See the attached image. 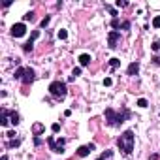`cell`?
<instances>
[{"instance_id": "obj_32", "label": "cell", "mask_w": 160, "mask_h": 160, "mask_svg": "<svg viewBox=\"0 0 160 160\" xmlns=\"http://www.w3.org/2000/svg\"><path fill=\"white\" fill-rule=\"evenodd\" d=\"M51 130H53V132H55V134H57V132H58V130H60V124H58V123H55V124H53V126H51Z\"/></svg>"}, {"instance_id": "obj_2", "label": "cell", "mask_w": 160, "mask_h": 160, "mask_svg": "<svg viewBox=\"0 0 160 160\" xmlns=\"http://www.w3.org/2000/svg\"><path fill=\"white\" fill-rule=\"evenodd\" d=\"M134 145H136V136L134 130H124L119 138H117V147L123 151V154L130 156L134 153Z\"/></svg>"}, {"instance_id": "obj_11", "label": "cell", "mask_w": 160, "mask_h": 160, "mask_svg": "<svg viewBox=\"0 0 160 160\" xmlns=\"http://www.w3.org/2000/svg\"><path fill=\"white\" fill-rule=\"evenodd\" d=\"M126 74H128V76H138V74H140V62H138V60L130 62L128 68H126Z\"/></svg>"}, {"instance_id": "obj_8", "label": "cell", "mask_w": 160, "mask_h": 160, "mask_svg": "<svg viewBox=\"0 0 160 160\" xmlns=\"http://www.w3.org/2000/svg\"><path fill=\"white\" fill-rule=\"evenodd\" d=\"M94 149H96V145H94V143H87V145H81V147L76 151V154H77L79 158H85V156H89L90 153H93Z\"/></svg>"}, {"instance_id": "obj_25", "label": "cell", "mask_w": 160, "mask_h": 160, "mask_svg": "<svg viewBox=\"0 0 160 160\" xmlns=\"http://www.w3.org/2000/svg\"><path fill=\"white\" fill-rule=\"evenodd\" d=\"M153 27H154V28H160V15H156V17L153 19Z\"/></svg>"}, {"instance_id": "obj_18", "label": "cell", "mask_w": 160, "mask_h": 160, "mask_svg": "<svg viewBox=\"0 0 160 160\" xmlns=\"http://www.w3.org/2000/svg\"><path fill=\"white\" fill-rule=\"evenodd\" d=\"M81 76V68H74L72 70V76H70V81H74L76 77H79Z\"/></svg>"}, {"instance_id": "obj_3", "label": "cell", "mask_w": 160, "mask_h": 160, "mask_svg": "<svg viewBox=\"0 0 160 160\" xmlns=\"http://www.w3.org/2000/svg\"><path fill=\"white\" fill-rule=\"evenodd\" d=\"M13 77H15L17 81H21L25 87H28V85L34 83L36 72H34V68H30V66H19L17 70H15V74H13Z\"/></svg>"}, {"instance_id": "obj_1", "label": "cell", "mask_w": 160, "mask_h": 160, "mask_svg": "<svg viewBox=\"0 0 160 160\" xmlns=\"http://www.w3.org/2000/svg\"><path fill=\"white\" fill-rule=\"evenodd\" d=\"M134 113L126 107V106H121V109H113V107H106L104 111V117H106V124L111 126V128H117L121 126L123 123L130 121Z\"/></svg>"}, {"instance_id": "obj_16", "label": "cell", "mask_w": 160, "mask_h": 160, "mask_svg": "<svg viewBox=\"0 0 160 160\" xmlns=\"http://www.w3.org/2000/svg\"><path fill=\"white\" fill-rule=\"evenodd\" d=\"M10 119H11V124H13V126H17V124L21 123V115H19L17 111H11V117H10Z\"/></svg>"}, {"instance_id": "obj_30", "label": "cell", "mask_w": 160, "mask_h": 160, "mask_svg": "<svg viewBox=\"0 0 160 160\" xmlns=\"http://www.w3.org/2000/svg\"><path fill=\"white\" fill-rule=\"evenodd\" d=\"M151 47H153V51L156 53V51L160 49V43H158V41H153V45H151Z\"/></svg>"}, {"instance_id": "obj_19", "label": "cell", "mask_w": 160, "mask_h": 160, "mask_svg": "<svg viewBox=\"0 0 160 160\" xmlns=\"http://www.w3.org/2000/svg\"><path fill=\"white\" fill-rule=\"evenodd\" d=\"M34 15H36L34 11H28V13H25V15H23V21H30V23H32V21L36 19Z\"/></svg>"}, {"instance_id": "obj_15", "label": "cell", "mask_w": 160, "mask_h": 160, "mask_svg": "<svg viewBox=\"0 0 160 160\" xmlns=\"http://www.w3.org/2000/svg\"><path fill=\"white\" fill-rule=\"evenodd\" d=\"M111 158H113V151H109V149H107V151H104L96 160H111Z\"/></svg>"}, {"instance_id": "obj_12", "label": "cell", "mask_w": 160, "mask_h": 160, "mask_svg": "<svg viewBox=\"0 0 160 160\" xmlns=\"http://www.w3.org/2000/svg\"><path fill=\"white\" fill-rule=\"evenodd\" d=\"M43 132H45V126H43L41 123H34V124H32V134L36 136V138H38V136H41Z\"/></svg>"}, {"instance_id": "obj_26", "label": "cell", "mask_w": 160, "mask_h": 160, "mask_svg": "<svg viewBox=\"0 0 160 160\" xmlns=\"http://www.w3.org/2000/svg\"><path fill=\"white\" fill-rule=\"evenodd\" d=\"M4 136H6V138H8V140H15V136H17V134H15L13 130H10V132H6Z\"/></svg>"}, {"instance_id": "obj_4", "label": "cell", "mask_w": 160, "mask_h": 160, "mask_svg": "<svg viewBox=\"0 0 160 160\" xmlns=\"http://www.w3.org/2000/svg\"><path fill=\"white\" fill-rule=\"evenodd\" d=\"M49 94L55 98V100H64L66 98V94H68V87H66V83L64 81H51V85H49Z\"/></svg>"}, {"instance_id": "obj_13", "label": "cell", "mask_w": 160, "mask_h": 160, "mask_svg": "<svg viewBox=\"0 0 160 160\" xmlns=\"http://www.w3.org/2000/svg\"><path fill=\"white\" fill-rule=\"evenodd\" d=\"M79 64H81V66H89V64H90V55H87V53L79 55Z\"/></svg>"}, {"instance_id": "obj_21", "label": "cell", "mask_w": 160, "mask_h": 160, "mask_svg": "<svg viewBox=\"0 0 160 160\" xmlns=\"http://www.w3.org/2000/svg\"><path fill=\"white\" fill-rule=\"evenodd\" d=\"M49 21H51V17H49V15H45V17L41 19V23H40V27H41V28H45V27L49 25Z\"/></svg>"}, {"instance_id": "obj_7", "label": "cell", "mask_w": 160, "mask_h": 160, "mask_svg": "<svg viewBox=\"0 0 160 160\" xmlns=\"http://www.w3.org/2000/svg\"><path fill=\"white\" fill-rule=\"evenodd\" d=\"M119 40H121V32H119V30H111V32L107 34V47H109V49H115Z\"/></svg>"}, {"instance_id": "obj_31", "label": "cell", "mask_w": 160, "mask_h": 160, "mask_svg": "<svg viewBox=\"0 0 160 160\" xmlns=\"http://www.w3.org/2000/svg\"><path fill=\"white\" fill-rule=\"evenodd\" d=\"M104 85H106V87L113 85V79H111V77H106V79H104Z\"/></svg>"}, {"instance_id": "obj_10", "label": "cell", "mask_w": 160, "mask_h": 160, "mask_svg": "<svg viewBox=\"0 0 160 160\" xmlns=\"http://www.w3.org/2000/svg\"><path fill=\"white\" fill-rule=\"evenodd\" d=\"M10 117H11V111L4 107V109H2V113H0V123H2V126H4V128L11 124V119H10Z\"/></svg>"}, {"instance_id": "obj_14", "label": "cell", "mask_w": 160, "mask_h": 160, "mask_svg": "<svg viewBox=\"0 0 160 160\" xmlns=\"http://www.w3.org/2000/svg\"><path fill=\"white\" fill-rule=\"evenodd\" d=\"M4 145H6V149H13V147H19V145H21V140H19V138H17V140H8Z\"/></svg>"}, {"instance_id": "obj_24", "label": "cell", "mask_w": 160, "mask_h": 160, "mask_svg": "<svg viewBox=\"0 0 160 160\" xmlns=\"http://www.w3.org/2000/svg\"><path fill=\"white\" fill-rule=\"evenodd\" d=\"M138 106H140V107H141V109H145V107H147V106H149V102H147V100H145V98H140V100H138Z\"/></svg>"}, {"instance_id": "obj_17", "label": "cell", "mask_w": 160, "mask_h": 160, "mask_svg": "<svg viewBox=\"0 0 160 160\" xmlns=\"http://www.w3.org/2000/svg\"><path fill=\"white\" fill-rule=\"evenodd\" d=\"M121 25H123V21H119V17H115V19H111V27L115 28V30H119V28H121Z\"/></svg>"}, {"instance_id": "obj_9", "label": "cell", "mask_w": 160, "mask_h": 160, "mask_svg": "<svg viewBox=\"0 0 160 160\" xmlns=\"http://www.w3.org/2000/svg\"><path fill=\"white\" fill-rule=\"evenodd\" d=\"M40 38V30H34L32 32V36H30V40L25 43V45H23V51H25V53H32V49H34V41Z\"/></svg>"}, {"instance_id": "obj_22", "label": "cell", "mask_w": 160, "mask_h": 160, "mask_svg": "<svg viewBox=\"0 0 160 160\" xmlns=\"http://www.w3.org/2000/svg\"><path fill=\"white\" fill-rule=\"evenodd\" d=\"M106 10H107V11H109V13L113 15V19H115V17H117V10H115V8H113V6H109V4H106Z\"/></svg>"}, {"instance_id": "obj_28", "label": "cell", "mask_w": 160, "mask_h": 160, "mask_svg": "<svg viewBox=\"0 0 160 160\" xmlns=\"http://www.w3.org/2000/svg\"><path fill=\"white\" fill-rule=\"evenodd\" d=\"M151 62H153V64H156V66H160V55H154V57L151 58Z\"/></svg>"}, {"instance_id": "obj_33", "label": "cell", "mask_w": 160, "mask_h": 160, "mask_svg": "<svg viewBox=\"0 0 160 160\" xmlns=\"http://www.w3.org/2000/svg\"><path fill=\"white\" fill-rule=\"evenodd\" d=\"M2 160H10V158H8V154H4V156H2Z\"/></svg>"}, {"instance_id": "obj_23", "label": "cell", "mask_w": 160, "mask_h": 160, "mask_svg": "<svg viewBox=\"0 0 160 160\" xmlns=\"http://www.w3.org/2000/svg\"><path fill=\"white\" fill-rule=\"evenodd\" d=\"M57 36H58V40H66V38H68V32H66L64 28H60V30L57 32Z\"/></svg>"}, {"instance_id": "obj_20", "label": "cell", "mask_w": 160, "mask_h": 160, "mask_svg": "<svg viewBox=\"0 0 160 160\" xmlns=\"http://www.w3.org/2000/svg\"><path fill=\"white\" fill-rule=\"evenodd\" d=\"M109 66L113 68V70H115V68L121 66V60H119V58H111V60H109Z\"/></svg>"}, {"instance_id": "obj_29", "label": "cell", "mask_w": 160, "mask_h": 160, "mask_svg": "<svg viewBox=\"0 0 160 160\" xmlns=\"http://www.w3.org/2000/svg\"><path fill=\"white\" fill-rule=\"evenodd\" d=\"M126 6H128L126 0H117V8H126Z\"/></svg>"}, {"instance_id": "obj_6", "label": "cell", "mask_w": 160, "mask_h": 160, "mask_svg": "<svg viewBox=\"0 0 160 160\" xmlns=\"http://www.w3.org/2000/svg\"><path fill=\"white\" fill-rule=\"evenodd\" d=\"M10 34L13 38H23L27 34V25H25V23H15V25L11 27V30H10Z\"/></svg>"}, {"instance_id": "obj_27", "label": "cell", "mask_w": 160, "mask_h": 160, "mask_svg": "<svg viewBox=\"0 0 160 160\" xmlns=\"http://www.w3.org/2000/svg\"><path fill=\"white\" fill-rule=\"evenodd\" d=\"M130 27H132V25H130V21H123V25H121L123 30H130Z\"/></svg>"}, {"instance_id": "obj_5", "label": "cell", "mask_w": 160, "mask_h": 160, "mask_svg": "<svg viewBox=\"0 0 160 160\" xmlns=\"http://www.w3.org/2000/svg\"><path fill=\"white\" fill-rule=\"evenodd\" d=\"M47 145H49V149L53 151V153H58V154H62L64 153V145H66V140L64 138H55V136H49L47 138Z\"/></svg>"}]
</instances>
